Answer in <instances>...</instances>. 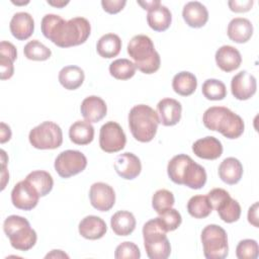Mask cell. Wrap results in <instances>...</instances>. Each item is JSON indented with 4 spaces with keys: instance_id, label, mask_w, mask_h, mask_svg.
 I'll return each mask as SVG.
<instances>
[{
    "instance_id": "7dc6e473",
    "label": "cell",
    "mask_w": 259,
    "mask_h": 259,
    "mask_svg": "<svg viewBox=\"0 0 259 259\" xmlns=\"http://www.w3.org/2000/svg\"><path fill=\"white\" fill-rule=\"evenodd\" d=\"M0 126H1V130H0V143L4 144L7 141H9L10 138H11V130H10L9 125H7L4 122H1Z\"/></svg>"
},
{
    "instance_id": "8fae6325",
    "label": "cell",
    "mask_w": 259,
    "mask_h": 259,
    "mask_svg": "<svg viewBox=\"0 0 259 259\" xmlns=\"http://www.w3.org/2000/svg\"><path fill=\"white\" fill-rule=\"evenodd\" d=\"M126 137L122 127L115 121H107L100 127L99 146L106 153H116L122 150Z\"/></svg>"
},
{
    "instance_id": "277c9868",
    "label": "cell",
    "mask_w": 259,
    "mask_h": 259,
    "mask_svg": "<svg viewBox=\"0 0 259 259\" xmlns=\"http://www.w3.org/2000/svg\"><path fill=\"white\" fill-rule=\"evenodd\" d=\"M158 113L149 105H135L128 113V126L133 137L141 142H151L156 136L159 124Z\"/></svg>"
},
{
    "instance_id": "d4e9b609",
    "label": "cell",
    "mask_w": 259,
    "mask_h": 259,
    "mask_svg": "<svg viewBox=\"0 0 259 259\" xmlns=\"http://www.w3.org/2000/svg\"><path fill=\"white\" fill-rule=\"evenodd\" d=\"M205 183V169L191 159L184 169L182 176V185H185L191 189H200L204 186Z\"/></svg>"
},
{
    "instance_id": "3957f363",
    "label": "cell",
    "mask_w": 259,
    "mask_h": 259,
    "mask_svg": "<svg viewBox=\"0 0 259 259\" xmlns=\"http://www.w3.org/2000/svg\"><path fill=\"white\" fill-rule=\"evenodd\" d=\"M127 54L136 68L144 74H153L160 68L161 59L152 39L145 34H137L127 44Z\"/></svg>"
},
{
    "instance_id": "b9f144b4",
    "label": "cell",
    "mask_w": 259,
    "mask_h": 259,
    "mask_svg": "<svg viewBox=\"0 0 259 259\" xmlns=\"http://www.w3.org/2000/svg\"><path fill=\"white\" fill-rule=\"evenodd\" d=\"M0 78L1 80L10 79L14 73L13 61L5 56L0 57Z\"/></svg>"
},
{
    "instance_id": "4fadbf2b",
    "label": "cell",
    "mask_w": 259,
    "mask_h": 259,
    "mask_svg": "<svg viewBox=\"0 0 259 259\" xmlns=\"http://www.w3.org/2000/svg\"><path fill=\"white\" fill-rule=\"evenodd\" d=\"M91 205L99 211H108L115 203L113 188L104 182H95L89 190Z\"/></svg>"
},
{
    "instance_id": "ee69618b",
    "label": "cell",
    "mask_w": 259,
    "mask_h": 259,
    "mask_svg": "<svg viewBox=\"0 0 259 259\" xmlns=\"http://www.w3.org/2000/svg\"><path fill=\"white\" fill-rule=\"evenodd\" d=\"M254 4L253 0H230L228 5L233 12H247L249 11Z\"/></svg>"
},
{
    "instance_id": "ffe728a7",
    "label": "cell",
    "mask_w": 259,
    "mask_h": 259,
    "mask_svg": "<svg viewBox=\"0 0 259 259\" xmlns=\"http://www.w3.org/2000/svg\"><path fill=\"white\" fill-rule=\"evenodd\" d=\"M182 17L188 26L199 28L207 22L208 11L202 3L198 1H190L184 5Z\"/></svg>"
},
{
    "instance_id": "52a82bcc",
    "label": "cell",
    "mask_w": 259,
    "mask_h": 259,
    "mask_svg": "<svg viewBox=\"0 0 259 259\" xmlns=\"http://www.w3.org/2000/svg\"><path fill=\"white\" fill-rule=\"evenodd\" d=\"M203 255L207 259H224L228 256V236L226 231L218 225H207L201 232Z\"/></svg>"
},
{
    "instance_id": "d6a6232c",
    "label": "cell",
    "mask_w": 259,
    "mask_h": 259,
    "mask_svg": "<svg viewBox=\"0 0 259 259\" xmlns=\"http://www.w3.org/2000/svg\"><path fill=\"white\" fill-rule=\"evenodd\" d=\"M187 211L194 219H204L212 211L207 195H194L187 202Z\"/></svg>"
},
{
    "instance_id": "4316f807",
    "label": "cell",
    "mask_w": 259,
    "mask_h": 259,
    "mask_svg": "<svg viewBox=\"0 0 259 259\" xmlns=\"http://www.w3.org/2000/svg\"><path fill=\"white\" fill-rule=\"evenodd\" d=\"M137 222L135 215L127 210H118L110 219V226L112 231L117 236H128L135 228Z\"/></svg>"
},
{
    "instance_id": "5b68a950",
    "label": "cell",
    "mask_w": 259,
    "mask_h": 259,
    "mask_svg": "<svg viewBox=\"0 0 259 259\" xmlns=\"http://www.w3.org/2000/svg\"><path fill=\"white\" fill-rule=\"evenodd\" d=\"M166 233L159 218L152 219L144 225V246L150 259H167L170 256L171 245Z\"/></svg>"
},
{
    "instance_id": "ab89813d",
    "label": "cell",
    "mask_w": 259,
    "mask_h": 259,
    "mask_svg": "<svg viewBox=\"0 0 259 259\" xmlns=\"http://www.w3.org/2000/svg\"><path fill=\"white\" fill-rule=\"evenodd\" d=\"M162 223V225L164 226L165 230L167 232H171V231H175L182 222V218L180 212L175 209V208H168L165 211H163L162 213L159 214L158 217Z\"/></svg>"
},
{
    "instance_id": "7402d4cb",
    "label": "cell",
    "mask_w": 259,
    "mask_h": 259,
    "mask_svg": "<svg viewBox=\"0 0 259 259\" xmlns=\"http://www.w3.org/2000/svg\"><path fill=\"white\" fill-rule=\"evenodd\" d=\"M78 230L79 234L83 238L88 240H97L105 235L107 227L101 218L97 215H87L79 223Z\"/></svg>"
},
{
    "instance_id": "cb8c5ba5",
    "label": "cell",
    "mask_w": 259,
    "mask_h": 259,
    "mask_svg": "<svg viewBox=\"0 0 259 259\" xmlns=\"http://www.w3.org/2000/svg\"><path fill=\"white\" fill-rule=\"evenodd\" d=\"M218 172L222 181L229 185H234L243 176V165L237 158L229 157L220 164Z\"/></svg>"
},
{
    "instance_id": "8992f818",
    "label": "cell",
    "mask_w": 259,
    "mask_h": 259,
    "mask_svg": "<svg viewBox=\"0 0 259 259\" xmlns=\"http://www.w3.org/2000/svg\"><path fill=\"white\" fill-rule=\"evenodd\" d=\"M3 231L11 246L19 251H28L36 243L37 236L29 222L20 215L12 214L5 219Z\"/></svg>"
},
{
    "instance_id": "c3c4849f",
    "label": "cell",
    "mask_w": 259,
    "mask_h": 259,
    "mask_svg": "<svg viewBox=\"0 0 259 259\" xmlns=\"http://www.w3.org/2000/svg\"><path fill=\"white\" fill-rule=\"evenodd\" d=\"M138 4L143 7L145 10H150L152 8H155L161 4L159 0H151V1H138Z\"/></svg>"
},
{
    "instance_id": "f546056e",
    "label": "cell",
    "mask_w": 259,
    "mask_h": 259,
    "mask_svg": "<svg viewBox=\"0 0 259 259\" xmlns=\"http://www.w3.org/2000/svg\"><path fill=\"white\" fill-rule=\"evenodd\" d=\"M121 50V39L115 33H106L102 35L96 45V51L100 57L111 59L116 57Z\"/></svg>"
},
{
    "instance_id": "836d02e7",
    "label": "cell",
    "mask_w": 259,
    "mask_h": 259,
    "mask_svg": "<svg viewBox=\"0 0 259 259\" xmlns=\"http://www.w3.org/2000/svg\"><path fill=\"white\" fill-rule=\"evenodd\" d=\"M191 158L185 154H178L174 156L168 163L167 173L171 181L176 184L182 185V176L184 169Z\"/></svg>"
},
{
    "instance_id": "ac0fdd59",
    "label": "cell",
    "mask_w": 259,
    "mask_h": 259,
    "mask_svg": "<svg viewBox=\"0 0 259 259\" xmlns=\"http://www.w3.org/2000/svg\"><path fill=\"white\" fill-rule=\"evenodd\" d=\"M12 35L18 40H25L31 36L34 30V20L27 12L15 13L9 23Z\"/></svg>"
},
{
    "instance_id": "f1b7e54d",
    "label": "cell",
    "mask_w": 259,
    "mask_h": 259,
    "mask_svg": "<svg viewBox=\"0 0 259 259\" xmlns=\"http://www.w3.org/2000/svg\"><path fill=\"white\" fill-rule=\"evenodd\" d=\"M59 82L67 90H76L85 79L84 71L78 66H66L59 73Z\"/></svg>"
},
{
    "instance_id": "816d5d0a",
    "label": "cell",
    "mask_w": 259,
    "mask_h": 259,
    "mask_svg": "<svg viewBox=\"0 0 259 259\" xmlns=\"http://www.w3.org/2000/svg\"><path fill=\"white\" fill-rule=\"evenodd\" d=\"M48 3L54 7H57V8H62L64 6H66L69 1H64V0H48Z\"/></svg>"
},
{
    "instance_id": "5bb4252c",
    "label": "cell",
    "mask_w": 259,
    "mask_h": 259,
    "mask_svg": "<svg viewBox=\"0 0 259 259\" xmlns=\"http://www.w3.org/2000/svg\"><path fill=\"white\" fill-rule=\"evenodd\" d=\"M257 89V82L254 75L247 71H241L236 74L231 81V91L238 100L250 99Z\"/></svg>"
},
{
    "instance_id": "f35d334b",
    "label": "cell",
    "mask_w": 259,
    "mask_h": 259,
    "mask_svg": "<svg viewBox=\"0 0 259 259\" xmlns=\"http://www.w3.org/2000/svg\"><path fill=\"white\" fill-rule=\"evenodd\" d=\"M258 243L253 239L240 241L236 248V256L239 259H256L258 257Z\"/></svg>"
},
{
    "instance_id": "4dcf8cb0",
    "label": "cell",
    "mask_w": 259,
    "mask_h": 259,
    "mask_svg": "<svg viewBox=\"0 0 259 259\" xmlns=\"http://www.w3.org/2000/svg\"><path fill=\"white\" fill-rule=\"evenodd\" d=\"M197 87V79L194 74L182 71L177 73L172 80L173 90L181 96L191 95Z\"/></svg>"
},
{
    "instance_id": "44dd1931",
    "label": "cell",
    "mask_w": 259,
    "mask_h": 259,
    "mask_svg": "<svg viewBox=\"0 0 259 259\" xmlns=\"http://www.w3.org/2000/svg\"><path fill=\"white\" fill-rule=\"evenodd\" d=\"M214 58L218 67L227 73L237 70L242 63L240 52L236 48L228 45L222 46L215 52Z\"/></svg>"
},
{
    "instance_id": "e575fe53",
    "label": "cell",
    "mask_w": 259,
    "mask_h": 259,
    "mask_svg": "<svg viewBox=\"0 0 259 259\" xmlns=\"http://www.w3.org/2000/svg\"><path fill=\"white\" fill-rule=\"evenodd\" d=\"M136 65L128 59H117L109 65L110 75L117 80L131 79L136 74Z\"/></svg>"
},
{
    "instance_id": "6da1fadb",
    "label": "cell",
    "mask_w": 259,
    "mask_h": 259,
    "mask_svg": "<svg viewBox=\"0 0 259 259\" xmlns=\"http://www.w3.org/2000/svg\"><path fill=\"white\" fill-rule=\"evenodd\" d=\"M41 32L60 48H70L84 44L90 35V22L84 17L65 20L57 14H46L40 23Z\"/></svg>"
},
{
    "instance_id": "7bdbcfd3",
    "label": "cell",
    "mask_w": 259,
    "mask_h": 259,
    "mask_svg": "<svg viewBox=\"0 0 259 259\" xmlns=\"http://www.w3.org/2000/svg\"><path fill=\"white\" fill-rule=\"evenodd\" d=\"M125 4H126L125 0H102L101 1L103 10L109 14L118 13L123 9Z\"/></svg>"
},
{
    "instance_id": "9c48e42d",
    "label": "cell",
    "mask_w": 259,
    "mask_h": 259,
    "mask_svg": "<svg viewBox=\"0 0 259 259\" xmlns=\"http://www.w3.org/2000/svg\"><path fill=\"white\" fill-rule=\"evenodd\" d=\"M208 200L211 203L222 221L231 224L237 222L241 215L240 203L231 197L230 193L223 188H213L207 193Z\"/></svg>"
},
{
    "instance_id": "60d3db41",
    "label": "cell",
    "mask_w": 259,
    "mask_h": 259,
    "mask_svg": "<svg viewBox=\"0 0 259 259\" xmlns=\"http://www.w3.org/2000/svg\"><path fill=\"white\" fill-rule=\"evenodd\" d=\"M141 257V252L139 247L133 242H122L115 248L114 258L116 259H123V258H131V259H139Z\"/></svg>"
},
{
    "instance_id": "30bf717a",
    "label": "cell",
    "mask_w": 259,
    "mask_h": 259,
    "mask_svg": "<svg viewBox=\"0 0 259 259\" xmlns=\"http://www.w3.org/2000/svg\"><path fill=\"white\" fill-rule=\"evenodd\" d=\"M55 170L62 178H69L81 173L87 166L85 155L77 150L61 152L55 160Z\"/></svg>"
},
{
    "instance_id": "83f0119b",
    "label": "cell",
    "mask_w": 259,
    "mask_h": 259,
    "mask_svg": "<svg viewBox=\"0 0 259 259\" xmlns=\"http://www.w3.org/2000/svg\"><path fill=\"white\" fill-rule=\"evenodd\" d=\"M69 138L76 145H88L93 141L94 127L87 120H77L69 128Z\"/></svg>"
},
{
    "instance_id": "ba28073f",
    "label": "cell",
    "mask_w": 259,
    "mask_h": 259,
    "mask_svg": "<svg viewBox=\"0 0 259 259\" xmlns=\"http://www.w3.org/2000/svg\"><path fill=\"white\" fill-rule=\"evenodd\" d=\"M30 145L38 150H54L63 143V132L59 124L44 121L33 127L28 135Z\"/></svg>"
},
{
    "instance_id": "f6af8a7d",
    "label": "cell",
    "mask_w": 259,
    "mask_h": 259,
    "mask_svg": "<svg viewBox=\"0 0 259 259\" xmlns=\"http://www.w3.org/2000/svg\"><path fill=\"white\" fill-rule=\"evenodd\" d=\"M0 53H1V56H5V57L9 58L13 62L17 58L16 48L14 47L13 44H11L9 41H6V40H2L0 42Z\"/></svg>"
},
{
    "instance_id": "9a60e30c",
    "label": "cell",
    "mask_w": 259,
    "mask_h": 259,
    "mask_svg": "<svg viewBox=\"0 0 259 259\" xmlns=\"http://www.w3.org/2000/svg\"><path fill=\"white\" fill-rule=\"evenodd\" d=\"M114 170L123 179L132 180L138 177L142 171V164L135 154L125 152L119 154L114 160Z\"/></svg>"
},
{
    "instance_id": "2e32d148",
    "label": "cell",
    "mask_w": 259,
    "mask_h": 259,
    "mask_svg": "<svg viewBox=\"0 0 259 259\" xmlns=\"http://www.w3.org/2000/svg\"><path fill=\"white\" fill-rule=\"evenodd\" d=\"M159 120L165 126H172L179 122L181 118L182 105L173 98H164L157 104Z\"/></svg>"
},
{
    "instance_id": "484cf974",
    "label": "cell",
    "mask_w": 259,
    "mask_h": 259,
    "mask_svg": "<svg viewBox=\"0 0 259 259\" xmlns=\"http://www.w3.org/2000/svg\"><path fill=\"white\" fill-rule=\"evenodd\" d=\"M147 22L153 30L164 31L169 28L172 22L171 11L166 6L160 4L148 11Z\"/></svg>"
},
{
    "instance_id": "e0dca14e",
    "label": "cell",
    "mask_w": 259,
    "mask_h": 259,
    "mask_svg": "<svg viewBox=\"0 0 259 259\" xmlns=\"http://www.w3.org/2000/svg\"><path fill=\"white\" fill-rule=\"evenodd\" d=\"M80 110L85 120L90 123L98 122L106 115L107 106L102 98L96 95H91L82 101Z\"/></svg>"
},
{
    "instance_id": "bcb514c9",
    "label": "cell",
    "mask_w": 259,
    "mask_h": 259,
    "mask_svg": "<svg viewBox=\"0 0 259 259\" xmlns=\"http://www.w3.org/2000/svg\"><path fill=\"white\" fill-rule=\"evenodd\" d=\"M248 222L255 228H258V202H255L249 207L248 210Z\"/></svg>"
},
{
    "instance_id": "603a6c76",
    "label": "cell",
    "mask_w": 259,
    "mask_h": 259,
    "mask_svg": "<svg viewBox=\"0 0 259 259\" xmlns=\"http://www.w3.org/2000/svg\"><path fill=\"white\" fill-rule=\"evenodd\" d=\"M227 33L229 38L237 44L247 42L253 34V24L244 17L233 18L229 22Z\"/></svg>"
},
{
    "instance_id": "681fc988",
    "label": "cell",
    "mask_w": 259,
    "mask_h": 259,
    "mask_svg": "<svg viewBox=\"0 0 259 259\" xmlns=\"http://www.w3.org/2000/svg\"><path fill=\"white\" fill-rule=\"evenodd\" d=\"M9 180V173L6 169V165H2V170H1V190H3L6 186V183Z\"/></svg>"
},
{
    "instance_id": "1f68e13d",
    "label": "cell",
    "mask_w": 259,
    "mask_h": 259,
    "mask_svg": "<svg viewBox=\"0 0 259 259\" xmlns=\"http://www.w3.org/2000/svg\"><path fill=\"white\" fill-rule=\"evenodd\" d=\"M25 179L34 186L39 196H46L49 194L54 186V179L52 175L44 170H35L30 172Z\"/></svg>"
},
{
    "instance_id": "f5cc1de1",
    "label": "cell",
    "mask_w": 259,
    "mask_h": 259,
    "mask_svg": "<svg viewBox=\"0 0 259 259\" xmlns=\"http://www.w3.org/2000/svg\"><path fill=\"white\" fill-rule=\"evenodd\" d=\"M7 162H8V158H7V155H6L5 151L1 150V163H2V165H6Z\"/></svg>"
},
{
    "instance_id": "7c38bea8",
    "label": "cell",
    "mask_w": 259,
    "mask_h": 259,
    "mask_svg": "<svg viewBox=\"0 0 259 259\" xmlns=\"http://www.w3.org/2000/svg\"><path fill=\"white\" fill-rule=\"evenodd\" d=\"M39 194L34 186L25 180L16 183L11 191L12 204L22 210H30L34 208L38 202Z\"/></svg>"
},
{
    "instance_id": "8d00e7d4",
    "label": "cell",
    "mask_w": 259,
    "mask_h": 259,
    "mask_svg": "<svg viewBox=\"0 0 259 259\" xmlns=\"http://www.w3.org/2000/svg\"><path fill=\"white\" fill-rule=\"evenodd\" d=\"M23 54L28 60L46 61L50 59L52 52L47 46H45L39 40L32 39L24 46Z\"/></svg>"
},
{
    "instance_id": "7a4b0ae2",
    "label": "cell",
    "mask_w": 259,
    "mask_h": 259,
    "mask_svg": "<svg viewBox=\"0 0 259 259\" xmlns=\"http://www.w3.org/2000/svg\"><path fill=\"white\" fill-rule=\"evenodd\" d=\"M202 122L206 128L219 132L231 140L241 137L245 128L243 118L225 106L207 108L203 113Z\"/></svg>"
},
{
    "instance_id": "d6986e66",
    "label": "cell",
    "mask_w": 259,
    "mask_h": 259,
    "mask_svg": "<svg viewBox=\"0 0 259 259\" xmlns=\"http://www.w3.org/2000/svg\"><path fill=\"white\" fill-rule=\"evenodd\" d=\"M192 151L198 158L215 160L223 154V145L217 138L207 136L195 141L192 145Z\"/></svg>"
},
{
    "instance_id": "d590c367",
    "label": "cell",
    "mask_w": 259,
    "mask_h": 259,
    "mask_svg": "<svg viewBox=\"0 0 259 259\" xmlns=\"http://www.w3.org/2000/svg\"><path fill=\"white\" fill-rule=\"evenodd\" d=\"M201 91L208 100H223L227 96V88L224 82L218 79H207L203 82Z\"/></svg>"
},
{
    "instance_id": "f907efd6",
    "label": "cell",
    "mask_w": 259,
    "mask_h": 259,
    "mask_svg": "<svg viewBox=\"0 0 259 259\" xmlns=\"http://www.w3.org/2000/svg\"><path fill=\"white\" fill-rule=\"evenodd\" d=\"M46 258H69V256L62 250H53L51 253L46 255Z\"/></svg>"
},
{
    "instance_id": "74e56055",
    "label": "cell",
    "mask_w": 259,
    "mask_h": 259,
    "mask_svg": "<svg viewBox=\"0 0 259 259\" xmlns=\"http://www.w3.org/2000/svg\"><path fill=\"white\" fill-rule=\"evenodd\" d=\"M175 199L171 191L167 189L157 190L152 197V206L157 213H162L168 208H171L174 205Z\"/></svg>"
},
{
    "instance_id": "db71d44e",
    "label": "cell",
    "mask_w": 259,
    "mask_h": 259,
    "mask_svg": "<svg viewBox=\"0 0 259 259\" xmlns=\"http://www.w3.org/2000/svg\"><path fill=\"white\" fill-rule=\"evenodd\" d=\"M12 3L13 4H16V5H25V4H28L29 3V1H26V2H24V1H22V2H15V1H12Z\"/></svg>"
}]
</instances>
